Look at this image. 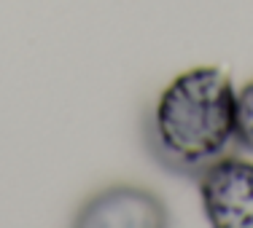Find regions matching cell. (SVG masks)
<instances>
[{
    "instance_id": "cell-4",
    "label": "cell",
    "mask_w": 253,
    "mask_h": 228,
    "mask_svg": "<svg viewBox=\"0 0 253 228\" xmlns=\"http://www.w3.org/2000/svg\"><path fill=\"white\" fill-rule=\"evenodd\" d=\"M234 145L253 153V78L237 92L234 102Z\"/></svg>"
},
{
    "instance_id": "cell-2",
    "label": "cell",
    "mask_w": 253,
    "mask_h": 228,
    "mask_svg": "<svg viewBox=\"0 0 253 228\" xmlns=\"http://www.w3.org/2000/svg\"><path fill=\"white\" fill-rule=\"evenodd\" d=\"M205 218L215 228H253V161L221 156L197 177Z\"/></svg>"
},
{
    "instance_id": "cell-1",
    "label": "cell",
    "mask_w": 253,
    "mask_h": 228,
    "mask_svg": "<svg viewBox=\"0 0 253 228\" xmlns=\"http://www.w3.org/2000/svg\"><path fill=\"white\" fill-rule=\"evenodd\" d=\"M234 92L213 65L183 70L159 92L146 113L143 142L165 172L200 177L234 145Z\"/></svg>"
},
{
    "instance_id": "cell-3",
    "label": "cell",
    "mask_w": 253,
    "mask_h": 228,
    "mask_svg": "<svg viewBox=\"0 0 253 228\" xmlns=\"http://www.w3.org/2000/svg\"><path fill=\"white\" fill-rule=\"evenodd\" d=\"M73 223L86 228H165L170 226V209L154 191L119 183L89 196Z\"/></svg>"
}]
</instances>
